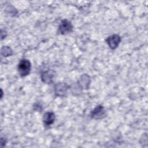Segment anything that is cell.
Returning a JSON list of instances; mask_svg holds the SVG:
<instances>
[{
    "instance_id": "6da1fadb",
    "label": "cell",
    "mask_w": 148,
    "mask_h": 148,
    "mask_svg": "<svg viewBox=\"0 0 148 148\" xmlns=\"http://www.w3.org/2000/svg\"><path fill=\"white\" fill-rule=\"evenodd\" d=\"M18 72L21 77H25L29 74L31 69V64L27 59H22L18 64Z\"/></svg>"
},
{
    "instance_id": "7a4b0ae2",
    "label": "cell",
    "mask_w": 148,
    "mask_h": 148,
    "mask_svg": "<svg viewBox=\"0 0 148 148\" xmlns=\"http://www.w3.org/2000/svg\"><path fill=\"white\" fill-rule=\"evenodd\" d=\"M73 31V25L71 21L65 19L61 21L58 27V32L61 35L71 33Z\"/></svg>"
},
{
    "instance_id": "3957f363",
    "label": "cell",
    "mask_w": 148,
    "mask_h": 148,
    "mask_svg": "<svg viewBox=\"0 0 148 148\" xmlns=\"http://www.w3.org/2000/svg\"><path fill=\"white\" fill-rule=\"evenodd\" d=\"M90 116L94 119H101L106 116V112L104 107L99 105L97 106L91 112Z\"/></svg>"
},
{
    "instance_id": "277c9868",
    "label": "cell",
    "mask_w": 148,
    "mask_h": 148,
    "mask_svg": "<svg viewBox=\"0 0 148 148\" xmlns=\"http://www.w3.org/2000/svg\"><path fill=\"white\" fill-rule=\"evenodd\" d=\"M106 42L110 49L114 50L116 49L120 43L121 38L117 34H113L107 38Z\"/></svg>"
},
{
    "instance_id": "5b68a950",
    "label": "cell",
    "mask_w": 148,
    "mask_h": 148,
    "mask_svg": "<svg viewBox=\"0 0 148 148\" xmlns=\"http://www.w3.org/2000/svg\"><path fill=\"white\" fill-rule=\"evenodd\" d=\"M69 86L66 83H58L55 86V94L58 97H63L66 93Z\"/></svg>"
},
{
    "instance_id": "8992f818",
    "label": "cell",
    "mask_w": 148,
    "mask_h": 148,
    "mask_svg": "<svg viewBox=\"0 0 148 148\" xmlns=\"http://www.w3.org/2000/svg\"><path fill=\"white\" fill-rule=\"evenodd\" d=\"M90 82H91L90 77L86 73L83 74L82 76H80L77 81L78 85L81 88H83V89L88 88L90 84Z\"/></svg>"
},
{
    "instance_id": "52a82bcc",
    "label": "cell",
    "mask_w": 148,
    "mask_h": 148,
    "mask_svg": "<svg viewBox=\"0 0 148 148\" xmlns=\"http://www.w3.org/2000/svg\"><path fill=\"white\" fill-rule=\"evenodd\" d=\"M54 77V72L52 70H47L44 71L41 74L42 81L46 84H50L53 82Z\"/></svg>"
},
{
    "instance_id": "ba28073f",
    "label": "cell",
    "mask_w": 148,
    "mask_h": 148,
    "mask_svg": "<svg viewBox=\"0 0 148 148\" xmlns=\"http://www.w3.org/2000/svg\"><path fill=\"white\" fill-rule=\"evenodd\" d=\"M55 114L52 112H47L44 113L43 116V122L45 126H50L55 120Z\"/></svg>"
},
{
    "instance_id": "9c48e42d",
    "label": "cell",
    "mask_w": 148,
    "mask_h": 148,
    "mask_svg": "<svg viewBox=\"0 0 148 148\" xmlns=\"http://www.w3.org/2000/svg\"><path fill=\"white\" fill-rule=\"evenodd\" d=\"M1 53L3 57H7L12 55L13 51L10 47L6 46L2 47L1 50Z\"/></svg>"
},
{
    "instance_id": "30bf717a",
    "label": "cell",
    "mask_w": 148,
    "mask_h": 148,
    "mask_svg": "<svg viewBox=\"0 0 148 148\" xmlns=\"http://www.w3.org/2000/svg\"><path fill=\"white\" fill-rule=\"evenodd\" d=\"M33 108L35 111L40 112L42 110V106L39 103H35L33 106Z\"/></svg>"
},
{
    "instance_id": "8fae6325",
    "label": "cell",
    "mask_w": 148,
    "mask_h": 148,
    "mask_svg": "<svg viewBox=\"0 0 148 148\" xmlns=\"http://www.w3.org/2000/svg\"><path fill=\"white\" fill-rule=\"evenodd\" d=\"M7 35V32L5 30H2L1 29V40H2L3 38H5L6 36Z\"/></svg>"
}]
</instances>
